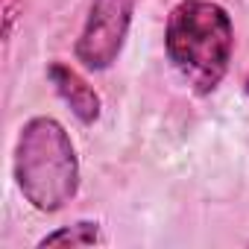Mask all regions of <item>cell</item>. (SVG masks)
<instances>
[{
  "instance_id": "obj_1",
  "label": "cell",
  "mask_w": 249,
  "mask_h": 249,
  "mask_svg": "<svg viewBox=\"0 0 249 249\" xmlns=\"http://www.w3.org/2000/svg\"><path fill=\"white\" fill-rule=\"evenodd\" d=\"M164 47L182 79L194 91L208 94L223 82L231 62V18L214 0H182L167 18Z\"/></svg>"
},
{
  "instance_id": "obj_2",
  "label": "cell",
  "mask_w": 249,
  "mask_h": 249,
  "mask_svg": "<svg viewBox=\"0 0 249 249\" xmlns=\"http://www.w3.org/2000/svg\"><path fill=\"white\" fill-rule=\"evenodd\" d=\"M12 167L24 199L36 211H62L79 191V159L73 141L53 117H33L21 126Z\"/></svg>"
},
{
  "instance_id": "obj_3",
  "label": "cell",
  "mask_w": 249,
  "mask_h": 249,
  "mask_svg": "<svg viewBox=\"0 0 249 249\" xmlns=\"http://www.w3.org/2000/svg\"><path fill=\"white\" fill-rule=\"evenodd\" d=\"M138 3L141 0H91L85 27L76 38V59L85 71H106L117 62Z\"/></svg>"
},
{
  "instance_id": "obj_4",
  "label": "cell",
  "mask_w": 249,
  "mask_h": 249,
  "mask_svg": "<svg viewBox=\"0 0 249 249\" xmlns=\"http://www.w3.org/2000/svg\"><path fill=\"white\" fill-rule=\"evenodd\" d=\"M47 76H50L53 88L59 91V97L71 106V111L85 123V126H91V123L100 120V94L88 85V79L82 73H76L65 62H50Z\"/></svg>"
},
{
  "instance_id": "obj_5",
  "label": "cell",
  "mask_w": 249,
  "mask_h": 249,
  "mask_svg": "<svg viewBox=\"0 0 249 249\" xmlns=\"http://www.w3.org/2000/svg\"><path fill=\"white\" fill-rule=\"evenodd\" d=\"M94 243H103L100 229H97V223H85V220L65 226L59 231H50L38 240V246H94Z\"/></svg>"
},
{
  "instance_id": "obj_6",
  "label": "cell",
  "mask_w": 249,
  "mask_h": 249,
  "mask_svg": "<svg viewBox=\"0 0 249 249\" xmlns=\"http://www.w3.org/2000/svg\"><path fill=\"white\" fill-rule=\"evenodd\" d=\"M15 18H18V0H3V38L12 36Z\"/></svg>"
},
{
  "instance_id": "obj_7",
  "label": "cell",
  "mask_w": 249,
  "mask_h": 249,
  "mask_svg": "<svg viewBox=\"0 0 249 249\" xmlns=\"http://www.w3.org/2000/svg\"><path fill=\"white\" fill-rule=\"evenodd\" d=\"M246 94H249V79H246Z\"/></svg>"
}]
</instances>
